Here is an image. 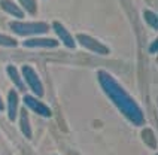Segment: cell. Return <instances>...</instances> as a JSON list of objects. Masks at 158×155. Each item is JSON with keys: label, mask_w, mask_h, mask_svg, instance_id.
I'll list each match as a JSON object with an SVG mask.
<instances>
[{"label": "cell", "mask_w": 158, "mask_h": 155, "mask_svg": "<svg viewBox=\"0 0 158 155\" xmlns=\"http://www.w3.org/2000/svg\"><path fill=\"white\" fill-rule=\"evenodd\" d=\"M23 102H24V107L27 111H31L33 113L39 115V116H44V118H51L52 116V111L49 109V106L45 104L39 97L26 94L24 98H23Z\"/></svg>", "instance_id": "cell-5"}, {"label": "cell", "mask_w": 158, "mask_h": 155, "mask_svg": "<svg viewBox=\"0 0 158 155\" xmlns=\"http://www.w3.org/2000/svg\"><path fill=\"white\" fill-rule=\"evenodd\" d=\"M24 48H44V49H51V48H57L58 46V40L55 39H49V37H42V36H35V37H27L23 42Z\"/></svg>", "instance_id": "cell-7"}, {"label": "cell", "mask_w": 158, "mask_h": 155, "mask_svg": "<svg viewBox=\"0 0 158 155\" xmlns=\"http://www.w3.org/2000/svg\"><path fill=\"white\" fill-rule=\"evenodd\" d=\"M3 111H5V102H3V98L0 95V112H3Z\"/></svg>", "instance_id": "cell-16"}, {"label": "cell", "mask_w": 158, "mask_h": 155, "mask_svg": "<svg viewBox=\"0 0 158 155\" xmlns=\"http://www.w3.org/2000/svg\"><path fill=\"white\" fill-rule=\"evenodd\" d=\"M18 2H19V8L23 9L24 12L30 14V15H36V12H37L36 0H18Z\"/></svg>", "instance_id": "cell-12"}, {"label": "cell", "mask_w": 158, "mask_h": 155, "mask_svg": "<svg viewBox=\"0 0 158 155\" xmlns=\"http://www.w3.org/2000/svg\"><path fill=\"white\" fill-rule=\"evenodd\" d=\"M149 51H151V54H157V40H154V42H152Z\"/></svg>", "instance_id": "cell-15"}, {"label": "cell", "mask_w": 158, "mask_h": 155, "mask_svg": "<svg viewBox=\"0 0 158 155\" xmlns=\"http://www.w3.org/2000/svg\"><path fill=\"white\" fill-rule=\"evenodd\" d=\"M6 73H8V76L10 78L12 84H14V86L17 88L18 91H19V93H26L27 86H26V84H24V81H23V76H21L19 70H18L14 64H8V66H6Z\"/></svg>", "instance_id": "cell-9"}, {"label": "cell", "mask_w": 158, "mask_h": 155, "mask_svg": "<svg viewBox=\"0 0 158 155\" xmlns=\"http://www.w3.org/2000/svg\"><path fill=\"white\" fill-rule=\"evenodd\" d=\"M52 28H54V31H55V35H57V37H58V40H60L66 48H69V49H75V48H76L75 37L72 36V33L63 26L60 21H54Z\"/></svg>", "instance_id": "cell-6"}, {"label": "cell", "mask_w": 158, "mask_h": 155, "mask_svg": "<svg viewBox=\"0 0 158 155\" xmlns=\"http://www.w3.org/2000/svg\"><path fill=\"white\" fill-rule=\"evenodd\" d=\"M0 46L15 48V46H18V40L15 37H10V36H8V35H2V33H0Z\"/></svg>", "instance_id": "cell-13"}, {"label": "cell", "mask_w": 158, "mask_h": 155, "mask_svg": "<svg viewBox=\"0 0 158 155\" xmlns=\"http://www.w3.org/2000/svg\"><path fill=\"white\" fill-rule=\"evenodd\" d=\"M0 8L3 9L8 15H10V17L18 18V19L24 18V10L19 8V5H17L12 0H0Z\"/></svg>", "instance_id": "cell-11"}, {"label": "cell", "mask_w": 158, "mask_h": 155, "mask_svg": "<svg viewBox=\"0 0 158 155\" xmlns=\"http://www.w3.org/2000/svg\"><path fill=\"white\" fill-rule=\"evenodd\" d=\"M76 43H79L82 48H85L87 51L93 52V54H97V55H107L109 54V48L106 46L103 42L97 40L96 37L89 35H84V33H78L76 37H75Z\"/></svg>", "instance_id": "cell-4"}, {"label": "cell", "mask_w": 158, "mask_h": 155, "mask_svg": "<svg viewBox=\"0 0 158 155\" xmlns=\"http://www.w3.org/2000/svg\"><path fill=\"white\" fill-rule=\"evenodd\" d=\"M21 76H23V81H24L26 86L31 91V94L35 95V97H39V98L44 97V94H45L44 84H42L39 75L36 73V70L31 66L24 64L21 67Z\"/></svg>", "instance_id": "cell-3"}, {"label": "cell", "mask_w": 158, "mask_h": 155, "mask_svg": "<svg viewBox=\"0 0 158 155\" xmlns=\"http://www.w3.org/2000/svg\"><path fill=\"white\" fill-rule=\"evenodd\" d=\"M6 112H8V118L10 121H17L18 118V111H19V95L15 90H9L8 91V98H6V106H5Z\"/></svg>", "instance_id": "cell-8"}, {"label": "cell", "mask_w": 158, "mask_h": 155, "mask_svg": "<svg viewBox=\"0 0 158 155\" xmlns=\"http://www.w3.org/2000/svg\"><path fill=\"white\" fill-rule=\"evenodd\" d=\"M145 21L152 27V30H157L158 28V18H157V14H155V12L145 10Z\"/></svg>", "instance_id": "cell-14"}, {"label": "cell", "mask_w": 158, "mask_h": 155, "mask_svg": "<svg viewBox=\"0 0 158 155\" xmlns=\"http://www.w3.org/2000/svg\"><path fill=\"white\" fill-rule=\"evenodd\" d=\"M9 28L14 35L21 36V37H35V36H42L49 31V26L42 21H33V23H26V21H10Z\"/></svg>", "instance_id": "cell-2"}, {"label": "cell", "mask_w": 158, "mask_h": 155, "mask_svg": "<svg viewBox=\"0 0 158 155\" xmlns=\"http://www.w3.org/2000/svg\"><path fill=\"white\" fill-rule=\"evenodd\" d=\"M97 81L103 93L118 107V111L123 113L124 118H127L136 127L145 125V115L142 112L140 106L136 103V100L124 90L123 85L110 73H107L106 70H98Z\"/></svg>", "instance_id": "cell-1"}, {"label": "cell", "mask_w": 158, "mask_h": 155, "mask_svg": "<svg viewBox=\"0 0 158 155\" xmlns=\"http://www.w3.org/2000/svg\"><path fill=\"white\" fill-rule=\"evenodd\" d=\"M18 113H19V121H18V124H19L21 133H23L27 139H31L33 131H31V124H30V118H28V111H27L26 107H21V109L18 111Z\"/></svg>", "instance_id": "cell-10"}]
</instances>
